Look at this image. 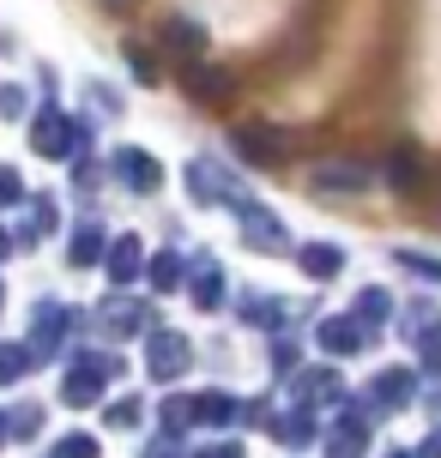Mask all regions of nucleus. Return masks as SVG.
<instances>
[{"mask_svg":"<svg viewBox=\"0 0 441 458\" xmlns=\"http://www.w3.org/2000/svg\"><path fill=\"white\" fill-rule=\"evenodd\" d=\"M429 458H441V440H429Z\"/></svg>","mask_w":441,"mask_h":458,"instance_id":"7","label":"nucleus"},{"mask_svg":"<svg viewBox=\"0 0 441 458\" xmlns=\"http://www.w3.org/2000/svg\"><path fill=\"white\" fill-rule=\"evenodd\" d=\"M302 266H308V272H315V277H326V272H339L345 259H339V253H333V248H308V253H302Z\"/></svg>","mask_w":441,"mask_h":458,"instance_id":"3","label":"nucleus"},{"mask_svg":"<svg viewBox=\"0 0 441 458\" xmlns=\"http://www.w3.org/2000/svg\"><path fill=\"white\" fill-rule=\"evenodd\" d=\"M24 368V350H0V380H19Z\"/></svg>","mask_w":441,"mask_h":458,"instance_id":"4","label":"nucleus"},{"mask_svg":"<svg viewBox=\"0 0 441 458\" xmlns=\"http://www.w3.org/2000/svg\"><path fill=\"white\" fill-rule=\"evenodd\" d=\"M0 440H6V428H0Z\"/></svg>","mask_w":441,"mask_h":458,"instance_id":"8","label":"nucleus"},{"mask_svg":"<svg viewBox=\"0 0 441 458\" xmlns=\"http://www.w3.org/2000/svg\"><path fill=\"white\" fill-rule=\"evenodd\" d=\"M200 458H242L236 446H212V453H200Z\"/></svg>","mask_w":441,"mask_h":458,"instance_id":"6","label":"nucleus"},{"mask_svg":"<svg viewBox=\"0 0 441 458\" xmlns=\"http://www.w3.org/2000/svg\"><path fill=\"white\" fill-rule=\"evenodd\" d=\"M200 416H212V422H224V416H230V398H200Z\"/></svg>","mask_w":441,"mask_h":458,"instance_id":"5","label":"nucleus"},{"mask_svg":"<svg viewBox=\"0 0 441 458\" xmlns=\"http://www.w3.org/2000/svg\"><path fill=\"white\" fill-rule=\"evenodd\" d=\"M151 368L169 380V374L182 368V338H158V344H151Z\"/></svg>","mask_w":441,"mask_h":458,"instance_id":"1","label":"nucleus"},{"mask_svg":"<svg viewBox=\"0 0 441 458\" xmlns=\"http://www.w3.org/2000/svg\"><path fill=\"white\" fill-rule=\"evenodd\" d=\"M48 458H97V440L67 435V440H55V453H48Z\"/></svg>","mask_w":441,"mask_h":458,"instance_id":"2","label":"nucleus"}]
</instances>
